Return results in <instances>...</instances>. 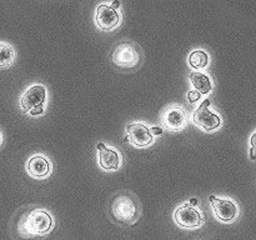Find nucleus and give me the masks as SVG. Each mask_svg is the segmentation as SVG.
Returning a JSON list of instances; mask_svg holds the SVG:
<instances>
[{
	"mask_svg": "<svg viewBox=\"0 0 256 240\" xmlns=\"http://www.w3.org/2000/svg\"><path fill=\"white\" fill-rule=\"evenodd\" d=\"M110 215L120 224H132L140 215V205L136 198L126 192H120L112 196L109 205Z\"/></svg>",
	"mask_w": 256,
	"mask_h": 240,
	"instance_id": "f257e3e1",
	"label": "nucleus"
},
{
	"mask_svg": "<svg viewBox=\"0 0 256 240\" xmlns=\"http://www.w3.org/2000/svg\"><path fill=\"white\" fill-rule=\"evenodd\" d=\"M112 60L116 66L132 69L138 66L142 60V52L139 45L132 42H122L114 48Z\"/></svg>",
	"mask_w": 256,
	"mask_h": 240,
	"instance_id": "f03ea898",
	"label": "nucleus"
},
{
	"mask_svg": "<svg viewBox=\"0 0 256 240\" xmlns=\"http://www.w3.org/2000/svg\"><path fill=\"white\" fill-rule=\"evenodd\" d=\"M46 99V89L44 85H34L22 94L20 105L22 110L32 115H39L44 112V102Z\"/></svg>",
	"mask_w": 256,
	"mask_h": 240,
	"instance_id": "7ed1b4c3",
	"label": "nucleus"
},
{
	"mask_svg": "<svg viewBox=\"0 0 256 240\" xmlns=\"http://www.w3.org/2000/svg\"><path fill=\"white\" fill-rule=\"evenodd\" d=\"M52 228V218L45 210L35 209L28 214L24 229L30 235H44Z\"/></svg>",
	"mask_w": 256,
	"mask_h": 240,
	"instance_id": "20e7f679",
	"label": "nucleus"
},
{
	"mask_svg": "<svg viewBox=\"0 0 256 240\" xmlns=\"http://www.w3.org/2000/svg\"><path fill=\"white\" fill-rule=\"evenodd\" d=\"M160 122L169 132H182L188 125V115L180 105L172 104L162 112Z\"/></svg>",
	"mask_w": 256,
	"mask_h": 240,
	"instance_id": "39448f33",
	"label": "nucleus"
},
{
	"mask_svg": "<svg viewBox=\"0 0 256 240\" xmlns=\"http://www.w3.org/2000/svg\"><path fill=\"white\" fill-rule=\"evenodd\" d=\"M209 104L210 102H202L196 110H195L194 115H192V120H194V124H196L198 126L202 128L206 132H212V130L218 129L222 124V120H220L219 115L214 114L212 112L209 110Z\"/></svg>",
	"mask_w": 256,
	"mask_h": 240,
	"instance_id": "423d86ee",
	"label": "nucleus"
},
{
	"mask_svg": "<svg viewBox=\"0 0 256 240\" xmlns=\"http://www.w3.org/2000/svg\"><path fill=\"white\" fill-rule=\"evenodd\" d=\"M174 220L178 225H180L182 228H186V229L199 228L204 222L199 210L190 205L178 208L174 212Z\"/></svg>",
	"mask_w": 256,
	"mask_h": 240,
	"instance_id": "0eeeda50",
	"label": "nucleus"
},
{
	"mask_svg": "<svg viewBox=\"0 0 256 240\" xmlns=\"http://www.w3.org/2000/svg\"><path fill=\"white\" fill-rule=\"evenodd\" d=\"M95 22L96 25L102 30L110 32L114 28H116L120 22V15L114 8L109 5L102 4L98 6L96 15H95Z\"/></svg>",
	"mask_w": 256,
	"mask_h": 240,
	"instance_id": "6e6552de",
	"label": "nucleus"
},
{
	"mask_svg": "<svg viewBox=\"0 0 256 240\" xmlns=\"http://www.w3.org/2000/svg\"><path fill=\"white\" fill-rule=\"evenodd\" d=\"M128 140L132 142L134 146L144 148L152 144V132L148 126L140 122H132V124L128 125L126 129Z\"/></svg>",
	"mask_w": 256,
	"mask_h": 240,
	"instance_id": "1a4fd4ad",
	"label": "nucleus"
},
{
	"mask_svg": "<svg viewBox=\"0 0 256 240\" xmlns=\"http://www.w3.org/2000/svg\"><path fill=\"white\" fill-rule=\"evenodd\" d=\"M212 209L216 218L222 222H230L236 219L238 216V206L234 202L230 199H222V198L212 196Z\"/></svg>",
	"mask_w": 256,
	"mask_h": 240,
	"instance_id": "9d476101",
	"label": "nucleus"
},
{
	"mask_svg": "<svg viewBox=\"0 0 256 240\" xmlns=\"http://www.w3.org/2000/svg\"><path fill=\"white\" fill-rule=\"evenodd\" d=\"M99 149V165L105 170H118L120 166L119 152L114 149L104 146L102 144L98 145Z\"/></svg>",
	"mask_w": 256,
	"mask_h": 240,
	"instance_id": "9b49d317",
	"label": "nucleus"
},
{
	"mask_svg": "<svg viewBox=\"0 0 256 240\" xmlns=\"http://www.w3.org/2000/svg\"><path fill=\"white\" fill-rule=\"evenodd\" d=\"M28 172L32 178L42 179L46 178L50 172V162L42 155H34L28 162Z\"/></svg>",
	"mask_w": 256,
	"mask_h": 240,
	"instance_id": "f8f14e48",
	"label": "nucleus"
},
{
	"mask_svg": "<svg viewBox=\"0 0 256 240\" xmlns=\"http://www.w3.org/2000/svg\"><path fill=\"white\" fill-rule=\"evenodd\" d=\"M189 79L192 82V86L200 94H209L212 89V82L209 76L199 72H192L189 74Z\"/></svg>",
	"mask_w": 256,
	"mask_h": 240,
	"instance_id": "ddd939ff",
	"label": "nucleus"
},
{
	"mask_svg": "<svg viewBox=\"0 0 256 240\" xmlns=\"http://www.w3.org/2000/svg\"><path fill=\"white\" fill-rule=\"evenodd\" d=\"M15 58H16V52L14 48L8 42H0V69L9 68L14 62Z\"/></svg>",
	"mask_w": 256,
	"mask_h": 240,
	"instance_id": "4468645a",
	"label": "nucleus"
},
{
	"mask_svg": "<svg viewBox=\"0 0 256 240\" xmlns=\"http://www.w3.org/2000/svg\"><path fill=\"white\" fill-rule=\"evenodd\" d=\"M189 64L194 69H202L209 64V55L204 50H194L189 55Z\"/></svg>",
	"mask_w": 256,
	"mask_h": 240,
	"instance_id": "2eb2a0df",
	"label": "nucleus"
},
{
	"mask_svg": "<svg viewBox=\"0 0 256 240\" xmlns=\"http://www.w3.org/2000/svg\"><path fill=\"white\" fill-rule=\"evenodd\" d=\"M188 99H189L190 102H195L200 99V92H198L196 90H190L188 92Z\"/></svg>",
	"mask_w": 256,
	"mask_h": 240,
	"instance_id": "dca6fc26",
	"label": "nucleus"
},
{
	"mask_svg": "<svg viewBox=\"0 0 256 240\" xmlns=\"http://www.w3.org/2000/svg\"><path fill=\"white\" fill-rule=\"evenodd\" d=\"M0 142H2V134H0Z\"/></svg>",
	"mask_w": 256,
	"mask_h": 240,
	"instance_id": "f3484780",
	"label": "nucleus"
}]
</instances>
